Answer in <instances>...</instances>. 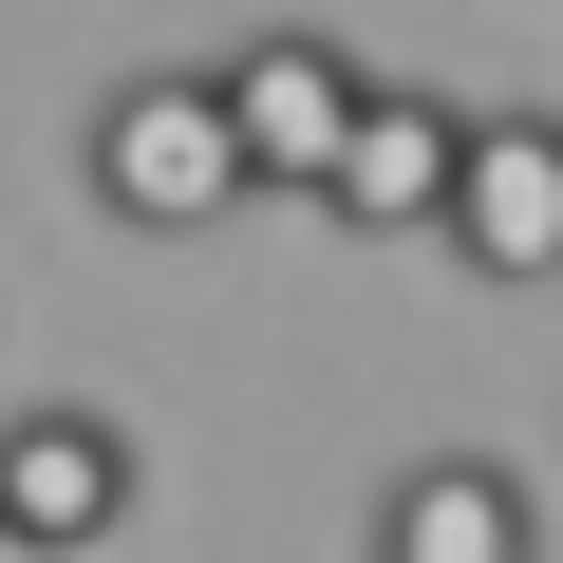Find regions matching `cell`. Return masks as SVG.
<instances>
[{
	"label": "cell",
	"mask_w": 563,
	"mask_h": 563,
	"mask_svg": "<svg viewBox=\"0 0 563 563\" xmlns=\"http://www.w3.org/2000/svg\"><path fill=\"white\" fill-rule=\"evenodd\" d=\"M432 244L470 263V282H563V113H470V151H451V207H432Z\"/></svg>",
	"instance_id": "3"
},
{
	"label": "cell",
	"mask_w": 563,
	"mask_h": 563,
	"mask_svg": "<svg viewBox=\"0 0 563 563\" xmlns=\"http://www.w3.org/2000/svg\"><path fill=\"white\" fill-rule=\"evenodd\" d=\"M376 563H544V488L507 451H413L376 488Z\"/></svg>",
	"instance_id": "6"
},
{
	"label": "cell",
	"mask_w": 563,
	"mask_h": 563,
	"mask_svg": "<svg viewBox=\"0 0 563 563\" xmlns=\"http://www.w3.org/2000/svg\"><path fill=\"white\" fill-rule=\"evenodd\" d=\"M207 95H225V132H244V188H301L320 207V169H339V132H357V57L339 38H301V20H263L244 57H207Z\"/></svg>",
	"instance_id": "4"
},
{
	"label": "cell",
	"mask_w": 563,
	"mask_h": 563,
	"mask_svg": "<svg viewBox=\"0 0 563 563\" xmlns=\"http://www.w3.org/2000/svg\"><path fill=\"white\" fill-rule=\"evenodd\" d=\"M95 207L151 225V244L225 225V207H244V132H225V95H207V76H113V95H95Z\"/></svg>",
	"instance_id": "1"
},
{
	"label": "cell",
	"mask_w": 563,
	"mask_h": 563,
	"mask_svg": "<svg viewBox=\"0 0 563 563\" xmlns=\"http://www.w3.org/2000/svg\"><path fill=\"white\" fill-rule=\"evenodd\" d=\"M451 151H470V95H357V132H339V169H320V207L339 225H376V244H432V207H451Z\"/></svg>",
	"instance_id": "5"
},
{
	"label": "cell",
	"mask_w": 563,
	"mask_h": 563,
	"mask_svg": "<svg viewBox=\"0 0 563 563\" xmlns=\"http://www.w3.org/2000/svg\"><path fill=\"white\" fill-rule=\"evenodd\" d=\"M113 526H132V432L95 395L0 413V544H20V563H95Z\"/></svg>",
	"instance_id": "2"
}]
</instances>
